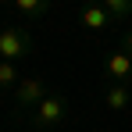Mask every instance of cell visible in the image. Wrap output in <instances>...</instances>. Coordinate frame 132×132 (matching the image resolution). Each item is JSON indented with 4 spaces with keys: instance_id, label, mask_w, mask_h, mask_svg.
Listing matches in <instances>:
<instances>
[{
    "instance_id": "cell-4",
    "label": "cell",
    "mask_w": 132,
    "mask_h": 132,
    "mask_svg": "<svg viewBox=\"0 0 132 132\" xmlns=\"http://www.w3.org/2000/svg\"><path fill=\"white\" fill-rule=\"evenodd\" d=\"M104 68H107V75L114 79V86H125V82H132V57L125 54V50H114L107 61H104Z\"/></svg>"
},
{
    "instance_id": "cell-8",
    "label": "cell",
    "mask_w": 132,
    "mask_h": 132,
    "mask_svg": "<svg viewBox=\"0 0 132 132\" xmlns=\"http://www.w3.org/2000/svg\"><path fill=\"white\" fill-rule=\"evenodd\" d=\"M22 79H18V68L11 61H0V89H18Z\"/></svg>"
},
{
    "instance_id": "cell-5",
    "label": "cell",
    "mask_w": 132,
    "mask_h": 132,
    "mask_svg": "<svg viewBox=\"0 0 132 132\" xmlns=\"http://www.w3.org/2000/svg\"><path fill=\"white\" fill-rule=\"evenodd\" d=\"M111 22H114V18L104 11V4H89V7H82V11H79V25H86V29H93V32L111 29Z\"/></svg>"
},
{
    "instance_id": "cell-6",
    "label": "cell",
    "mask_w": 132,
    "mask_h": 132,
    "mask_svg": "<svg viewBox=\"0 0 132 132\" xmlns=\"http://www.w3.org/2000/svg\"><path fill=\"white\" fill-rule=\"evenodd\" d=\"M104 104H107L111 111H129V104H132L129 86H111V89H107V96H104Z\"/></svg>"
},
{
    "instance_id": "cell-1",
    "label": "cell",
    "mask_w": 132,
    "mask_h": 132,
    "mask_svg": "<svg viewBox=\"0 0 132 132\" xmlns=\"http://www.w3.org/2000/svg\"><path fill=\"white\" fill-rule=\"evenodd\" d=\"M36 50V43H32V36H29V29H22V25H0V61H22V57H29Z\"/></svg>"
},
{
    "instance_id": "cell-9",
    "label": "cell",
    "mask_w": 132,
    "mask_h": 132,
    "mask_svg": "<svg viewBox=\"0 0 132 132\" xmlns=\"http://www.w3.org/2000/svg\"><path fill=\"white\" fill-rule=\"evenodd\" d=\"M104 11H107L114 22L118 18H132V0H104Z\"/></svg>"
},
{
    "instance_id": "cell-10",
    "label": "cell",
    "mask_w": 132,
    "mask_h": 132,
    "mask_svg": "<svg viewBox=\"0 0 132 132\" xmlns=\"http://www.w3.org/2000/svg\"><path fill=\"white\" fill-rule=\"evenodd\" d=\"M121 50H125V54H129V57H132V32H129V36H125V43H121Z\"/></svg>"
},
{
    "instance_id": "cell-2",
    "label": "cell",
    "mask_w": 132,
    "mask_h": 132,
    "mask_svg": "<svg viewBox=\"0 0 132 132\" xmlns=\"http://www.w3.org/2000/svg\"><path fill=\"white\" fill-rule=\"evenodd\" d=\"M64 118H68V100L57 96V93H46V100L29 114V121H32L36 129H54V125H61Z\"/></svg>"
},
{
    "instance_id": "cell-7",
    "label": "cell",
    "mask_w": 132,
    "mask_h": 132,
    "mask_svg": "<svg viewBox=\"0 0 132 132\" xmlns=\"http://www.w3.org/2000/svg\"><path fill=\"white\" fill-rule=\"evenodd\" d=\"M14 11L25 18H43L50 11V0H14Z\"/></svg>"
},
{
    "instance_id": "cell-3",
    "label": "cell",
    "mask_w": 132,
    "mask_h": 132,
    "mask_svg": "<svg viewBox=\"0 0 132 132\" xmlns=\"http://www.w3.org/2000/svg\"><path fill=\"white\" fill-rule=\"evenodd\" d=\"M46 100V82L43 79H22V86L14 89V111H32Z\"/></svg>"
}]
</instances>
